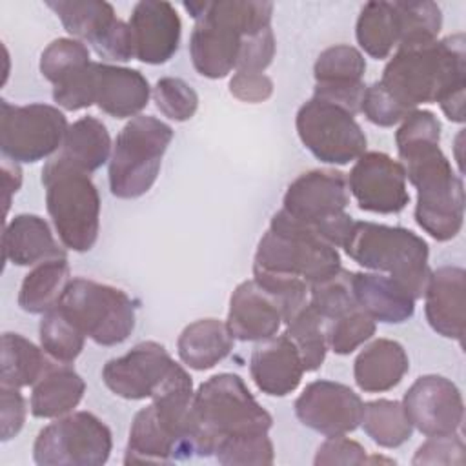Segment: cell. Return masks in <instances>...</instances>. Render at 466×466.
Here are the masks:
<instances>
[{"instance_id": "6da1fadb", "label": "cell", "mask_w": 466, "mask_h": 466, "mask_svg": "<svg viewBox=\"0 0 466 466\" xmlns=\"http://www.w3.org/2000/svg\"><path fill=\"white\" fill-rule=\"evenodd\" d=\"M400 164L417 189L415 220L435 240L459 235L464 218V184L439 147L441 122L426 109H413L395 133Z\"/></svg>"}, {"instance_id": "7a4b0ae2", "label": "cell", "mask_w": 466, "mask_h": 466, "mask_svg": "<svg viewBox=\"0 0 466 466\" xmlns=\"http://www.w3.org/2000/svg\"><path fill=\"white\" fill-rule=\"evenodd\" d=\"M380 87L404 111L442 102L466 89V40L462 33L417 47H397L384 66Z\"/></svg>"}, {"instance_id": "3957f363", "label": "cell", "mask_w": 466, "mask_h": 466, "mask_svg": "<svg viewBox=\"0 0 466 466\" xmlns=\"http://www.w3.org/2000/svg\"><path fill=\"white\" fill-rule=\"evenodd\" d=\"M195 18L189 36L193 67L206 78H224L237 69L248 36L271 27L273 4L260 0L184 2Z\"/></svg>"}, {"instance_id": "277c9868", "label": "cell", "mask_w": 466, "mask_h": 466, "mask_svg": "<svg viewBox=\"0 0 466 466\" xmlns=\"http://www.w3.org/2000/svg\"><path fill=\"white\" fill-rule=\"evenodd\" d=\"M359 266L397 280L417 300L430 277V249L411 229L353 220L340 246Z\"/></svg>"}, {"instance_id": "5b68a950", "label": "cell", "mask_w": 466, "mask_h": 466, "mask_svg": "<svg viewBox=\"0 0 466 466\" xmlns=\"http://www.w3.org/2000/svg\"><path fill=\"white\" fill-rule=\"evenodd\" d=\"M193 388L171 390L142 408L129 428L124 462H169L198 455Z\"/></svg>"}, {"instance_id": "8992f818", "label": "cell", "mask_w": 466, "mask_h": 466, "mask_svg": "<svg viewBox=\"0 0 466 466\" xmlns=\"http://www.w3.org/2000/svg\"><path fill=\"white\" fill-rule=\"evenodd\" d=\"M191 411L200 457L213 455L215 444L222 439L268 433L273 424V417L257 402L237 373H218L202 382L193 393Z\"/></svg>"}, {"instance_id": "52a82bcc", "label": "cell", "mask_w": 466, "mask_h": 466, "mask_svg": "<svg viewBox=\"0 0 466 466\" xmlns=\"http://www.w3.org/2000/svg\"><path fill=\"white\" fill-rule=\"evenodd\" d=\"M253 269L297 277L311 286L331 279L342 266L333 244L279 209L258 240Z\"/></svg>"}, {"instance_id": "ba28073f", "label": "cell", "mask_w": 466, "mask_h": 466, "mask_svg": "<svg viewBox=\"0 0 466 466\" xmlns=\"http://www.w3.org/2000/svg\"><path fill=\"white\" fill-rule=\"evenodd\" d=\"M42 184L62 246L78 253L89 251L100 226V197L89 173L56 155L42 167Z\"/></svg>"}, {"instance_id": "9c48e42d", "label": "cell", "mask_w": 466, "mask_h": 466, "mask_svg": "<svg viewBox=\"0 0 466 466\" xmlns=\"http://www.w3.org/2000/svg\"><path fill=\"white\" fill-rule=\"evenodd\" d=\"M173 140V129L151 115L133 116L116 135L109 157V189L118 198H138L147 193Z\"/></svg>"}, {"instance_id": "30bf717a", "label": "cell", "mask_w": 466, "mask_h": 466, "mask_svg": "<svg viewBox=\"0 0 466 466\" xmlns=\"http://www.w3.org/2000/svg\"><path fill=\"white\" fill-rule=\"evenodd\" d=\"M56 308L84 337L100 346H116L135 329V304L115 286L89 279H71Z\"/></svg>"}, {"instance_id": "8fae6325", "label": "cell", "mask_w": 466, "mask_h": 466, "mask_svg": "<svg viewBox=\"0 0 466 466\" xmlns=\"http://www.w3.org/2000/svg\"><path fill=\"white\" fill-rule=\"evenodd\" d=\"M350 204V187L344 173L335 169H311L299 175L286 189L282 211L300 224L315 229L335 248L353 222L346 213Z\"/></svg>"}, {"instance_id": "7c38bea8", "label": "cell", "mask_w": 466, "mask_h": 466, "mask_svg": "<svg viewBox=\"0 0 466 466\" xmlns=\"http://www.w3.org/2000/svg\"><path fill=\"white\" fill-rule=\"evenodd\" d=\"M102 380L109 391L127 400L157 399L171 390L193 388L189 373L155 340L140 342L126 355L107 360Z\"/></svg>"}, {"instance_id": "4fadbf2b", "label": "cell", "mask_w": 466, "mask_h": 466, "mask_svg": "<svg viewBox=\"0 0 466 466\" xmlns=\"http://www.w3.org/2000/svg\"><path fill=\"white\" fill-rule=\"evenodd\" d=\"M111 448V430L96 415L73 411L38 431L33 459L40 466H100Z\"/></svg>"}, {"instance_id": "5bb4252c", "label": "cell", "mask_w": 466, "mask_h": 466, "mask_svg": "<svg viewBox=\"0 0 466 466\" xmlns=\"http://www.w3.org/2000/svg\"><path fill=\"white\" fill-rule=\"evenodd\" d=\"M69 129L66 115L49 104L0 102V149L13 162H38L56 153Z\"/></svg>"}, {"instance_id": "9a60e30c", "label": "cell", "mask_w": 466, "mask_h": 466, "mask_svg": "<svg viewBox=\"0 0 466 466\" xmlns=\"http://www.w3.org/2000/svg\"><path fill=\"white\" fill-rule=\"evenodd\" d=\"M295 127L304 147L324 164L344 166L366 153L368 140L355 115L317 96L299 107Z\"/></svg>"}, {"instance_id": "2e32d148", "label": "cell", "mask_w": 466, "mask_h": 466, "mask_svg": "<svg viewBox=\"0 0 466 466\" xmlns=\"http://www.w3.org/2000/svg\"><path fill=\"white\" fill-rule=\"evenodd\" d=\"M346 178L362 211L391 215L402 211L410 202L404 166L386 153L360 155Z\"/></svg>"}, {"instance_id": "e0dca14e", "label": "cell", "mask_w": 466, "mask_h": 466, "mask_svg": "<svg viewBox=\"0 0 466 466\" xmlns=\"http://www.w3.org/2000/svg\"><path fill=\"white\" fill-rule=\"evenodd\" d=\"M402 408L410 424L426 437L457 433L464 417L461 390L441 375L419 377L404 393Z\"/></svg>"}, {"instance_id": "ac0fdd59", "label": "cell", "mask_w": 466, "mask_h": 466, "mask_svg": "<svg viewBox=\"0 0 466 466\" xmlns=\"http://www.w3.org/2000/svg\"><path fill=\"white\" fill-rule=\"evenodd\" d=\"M364 402L346 384L333 380L309 382L295 400L297 419L309 430L337 437L360 426Z\"/></svg>"}, {"instance_id": "d6986e66", "label": "cell", "mask_w": 466, "mask_h": 466, "mask_svg": "<svg viewBox=\"0 0 466 466\" xmlns=\"http://www.w3.org/2000/svg\"><path fill=\"white\" fill-rule=\"evenodd\" d=\"M135 58L158 66L167 62L178 49L182 22L177 9L166 0H140L129 18Z\"/></svg>"}, {"instance_id": "ffe728a7", "label": "cell", "mask_w": 466, "mask_h": 466, "mask_svg": "<svg viewBox=\"0 0 466 466\" xmlns=\"http://www.w3.org/2000/svg\"><path fill=\"white\" fill-rule=\"evenodd\" d=\"M424 311L433 331L462 344L466 331V271L462 268L442 266L430 271Z\"/></svg>"}, {"instance_id": "44dd1931", "label": "cell", "mask_w": 466, "mask_h": 466, "mask_svg": "<svg viewBox=\"0 0 466 466\" xmlns=\"http://www.w3.org/2000/svg\"><path fill=\"white\" fill-rule=\"evenodd\" d=\"M282 322L284 315L279 302L255 279L240 282L231 293L226 326L233 339L260 342L277 335Z\"/></svg>"}, {"instance_id": "7402d4cb", "label": "cell", "mask_w": 466, "mask_h": 466, "mask_svg": "<svg viewBox=\"0 0 466 466\" xmlns=\"http://www.w3.org/2000/svg\"><path fill=\"white\" fill-rule=\"evenodd\" d=\"M304 371L302 357L286 333L260 340L249 359L255 386L269 397H286L295 391Z\"/></svg>"}, {"instance_id": "603a6c76", "label": "cell", "mask_w": 466, "mask_h": 466, "mask_svg": "<svg viewBox=\"0 0 466 466\" xmlns=\"http://www.w3.org/2000/svg\"><path fill=\"white\" fill-rule=\"evenodd\" d=\"M149 96V82L138 69L95 62V104L109 116H137Z\"/></svg>"}, {"instance_id": "cb8c5ba5", "label": "cell", "mask_w": 466, "mask_h": 466, "mask_svg": "<svg viewBox=\"0 0 466 466\" xmlns=\"http://www.w3.org/2000/svg\"><path fill=\"white\" fill-rule=\"evenodd\" d=\"M351 291L357 306L379 322L400 324L415 311L411 293L382 273H351Z\"/></svg>"}, {"instance_id": "d4e9b609", "label": "cell", "mask_w": 466, "mask_h": 466, "mask_svg": "<svg viewBox=\"0 0 466 466\" xmlns=\"http://www.w3.org/2000/svg\"><path fill=\"white\" fill-rule=\"evenodd\" d=\"M2 246L4 260L15 266H36L44 260L66 257L49 224L31 213H20L4 226Z\"/></svg>"}, {"instance_id": "484cf974", "label": "cell", "mask_w": 466, "mask_h": 466, "mask_svg": "<svg viewBox=\"0 0 466 466\" xmlns=\"http://www.w3.org/2000/svg\"><path fill=\"white\" fill-rule=\"evenodd\" d=\"M408 370L410 359L406 350L391 339L373 340L353 362L355 382L366 393H382L395 388Z\"/></svg>"}, {"instance_id": "4316f807", "label": "cell", "mask_w": 466, "mask_h": 466, "mask_svg": "<svg viewBox=\"0 0 466 466\" xmlns=\"http://www.w3.org/2000/svg\"><path fill=\"white\" fill-rule=\"evenodd\" d=\"M46 5L56 13L73 38L89 44L96 53L120 22L113 5L104 0H58Z\"/></svg>"}, {"instance_id": "83f0119b", "label": "cell", "mask_w": 466, "mask_h": 466, "mask_svg": "<svg viewBox=\"0 0 466 466\" xmlns=\"http://www.w3.org/2000/svg\"><path fill=\"white\" fill-rule=\"evenodd\" d=\"M233 342L235 339L226 322L218 319H200L182 329L177 340V351L186 366L206 371L229 355Z\"/></svg>"}, {"instance_id": "f1b7e54d", "label": "cell", "mask_w": 466, "mask_h": 466, "mask_svg": "<svg viewBox=\"0 0 466 466\" xmlns=\"http://www.w3.org/2000/svg\"><path fill=\"white\" fill-rule=\"evenodd\" d=\"M86 391L84 379L69 366H51L33 386L29 408L38 419H58L71 413Z\"/></svg>"}, {"instance_id": "f546056e", "label": "cell", "mask_w": 466, "mask_h": 466, "mask_svg": "<svg viewBox=\"0 0 466 466\" xmlns=\"http://www.w3.org/2000/svg\"><path fill=\"white\" fill-rule=\"evenodd\" d=\"M111 149L107 127L95 116H82L69 126L58 155L75 167L93 173L109 160Z\"/></svg>"}, {"instance_id": "4dcf8cb0", "label": "cell", "mask_w": 466, "mask_h": 466, "mask_svg": "<svg viewBox=\"0 0 466 466\" xmlns=\"http://www.w3.org/2000/svg\"><path fill=\"white\" fill-rule=\"evenodd\" d=\"M44 350L35 346L31 340L20 333H4L2 335V370L0 382L9 388H25L35 386L53 366Z\"/></svg>"}, {"instance_id": "1f68e13d", "label": "cell", "mask_w": 466, "mask_h": 466, "mask_svg": "<svg viewBox=\"0 0 466 466\" xmlns=\"http://www.w3.org/2000/svg\"><path fill=\"white\" fill-rule=\"evenodd\" d=\"M69 280L66 257L44 260L24 277L18 291V306L27 313L44 315L56 306Z\"/></svg>"}, {"instance_id": "d6a6232c", "label": "cell", "mask_w": 466, "mask_h": 466, "mask_svg": "<svg viewBox=\"0 0 466 466\" xmlns=\"http://www.w3.org/2000/svg\"><path fill=\"white\" fill-rule=\"evenodd\" d=\"M355 36L360 49L371 58L390 56L399 44V24L393 2L373 0L364 4L357 18Z\"/></svg>"}, {"instance_id": "836d02e7", "label": "cell", "mask_w": 466, "mask_h": 466, "mask_svg": "<svg viewBox=\"0 0 466 466\" xmlns=\"http://www.w3.org/2000/svg\"><path fill=\"white\" fill-rule=\"evenodd\" d=\"M286 335L297 346L306 371H315L322 366L328 353V320L306 300L286 320Z\"/></svg>"}, {"instance_id": "e575fe53", "label": "cell", "mask_w": 466, "mask_h": 466, "mask_svg": "<svg viewBox=\"0 0 466 466\" xmlns=\"http://www.w3.org/2000/svg\"><path fill=\"white\" fill-rule=\"evenodd\" d=\"M360 424L366 435L382 448H399L413 433L402 402L390 399H377L364 402Z\"/></svg>"}, {"instance_id": "d590c367", "label": "cell", "mask_w": 466, "mask_h": 466, "mask_svg": "<svg viewBox=\"0 0 466 466\" xmlns=\"http://www.w3.org/2000/svg\"><path fill=\"white\" fill-rule=\"evenodd\" d=\"M399 24L397 47H417L437 40L442 11L435 2H393Z\"/></svg>"}, {"instance_id": "8d00e7d4", "label": "cell", "mask_w": 466, "mask_h": 466, "mask_svg": "<svg viewBox=\"0 0 466 466\" xmlns=\"http://www.w3.org/2000/svg\"><path fill=\"white\" fill-rule=\"evenodd\" d=\"M38 335L42 350L60 364H71L82 353L86 342L84 333L56 306L42 315Z\"/></svg>"}, {"instance_id": "74e56055", "label": "cell", "mask_w": 466, "mask_h": 466, "mask_svg": "<svg viewBox=\"0 0 466 466\" xmlns=\"http://www.w3.org/2000/svg\"><path fill=\"white\" fill-rule=\"evenodd\" d=\"M366 60L362 53L348 44H337L324 49L313 66L317 84H344L362 82Z\"/></svg>"}, {"instance_id": "f35d334b", "label": "cell", "mask_w": 466, "mask_h": 466, "mask_svg": "<svg viewBox=\"0 0 466 466\" xmlns=\"http://www.w3.org/2000/svg\"><path fill=\"white\" fill-rule=\"evenodd\" d=\"M215 459L226 466L273 464L275 450L268 433H246L222 439L215 444Z\"/></svg>"}, {"instance_id": "ab89813d", "label": "cell", "mask_w": 466, "mask_h": 466, "mask_svg": "<svg viewBox=\"0 0 466 466\" xmlns=\"http://www.w3.org/2000/svg\"><path fill=\"white\" fill-rule=\"evenodd\" d=\"M309 304L329 322L357 308L351 291V273L340 269L331 279L309 286Z\"/></svg>"}, {"instance_id": "60d3db41", "label": "cell", "mask_w": 466, "mask_h": 466, "mask_svg": "<svg viewBox=\"0 0 466 466\" xmlns=\"http://www.w3.org/2000/svg\"><path fill=\"white\" fill-rule=\"evenodd\" d=\"M375 320L359 306L328 322V348L337 355H350L375 333Z\"/></svg>"}, {"instance_id": "b9f144b4", "label": "cell", "mask_w": 466, "mask_h": 466, "mask_svg": "<svg viewBox=\"0 0 466 466\" xmlns=\"http://www.w3.org/2000/svg\"><path fill=\"white\" fill-rule=\"evenodd\" d=\"M151 95L157 104V109L175 122L189 120L197 113L198 95L182 78L164 76L157 80Z\"/></svg>"}, {"instance_id": "7bdbcfd3", "label": "cell", "mask_w": 466, "mask_h": 466, "mask_svg": "<svg viewBox=\"0 0 466 466\" xmlns=\"http://www.w3.org/2000/svg\"><path fill=\"white\" fill-rule=\"evenodd\" d=\"M89 49L76 38H56L40 55V73L55 84L64 75L89 64Z\"/></svg>"}, {"instance_id": "ee69618b", "label": "cell", "mask_w": 466, "mask_h": 466, "mask_svg": "<svg viewBox=\"0 0 466 466\" xmlns=\"http://www.w3.org/2000/svg\"><path fill=\"white\" fill-rule=\"evenodd\" d=\"M53 100L66 111L95 104V62L73 69L53 84Z\"/></svg>"}, {"instance_id": "f6af8a7d", "label": "cell", "mask_w": 466, "mask_h": 466, "mask_svg": "<svg viewBox=\"0 0 466 466\" xmlns=\"http://www.w3.org/2000/svg\"><path fill=\"white\" fill-rule=\"evenodd\" d=\"M464 442L457 433L451 435H439V437H428L426 442H422L411 462L413 464H464Z\"/></svg>"}, {"instance_id": "bcb514c9", "label": "cell", "mask_w": 466, "mask_h": 466, "mask_svg": "<svg viewBox=\"0 0 466 466\" xmlns=\"http://www.w3.org/2000/svg\"><path fill=\"white\" fill-rule=\"evenodd\" d=\"M360 113H364L371 124L380 127H391L402 122L408 115L391 100V96L380 87L379 82H373L370 87H366Z\"/></svg>"}, {"instance_id": "7dc6e473", "label": "cell", "mask_w": 466, "mask_h": 466, "mask_svg": "<svg viewBox=\"0 0 466 466\" xmlns=\"http://www.w3.org/2000/svg\"><path fill=\"white\" fill-rule=\"evenodd\" d=\"M273 55H275V35H273V29L269 27L244 40L235 71L262 73L271 64Z\"/></svg>"}, {"instance_id": "c3c4849f", "label": "cell", "mask_w": 466, "mask_h": 466, "mask_svg": "<svg viewBox=\"0 0 466 466\" xmlns=\"http://www.w3.org/2000/svg\"><path fill=\"white\" fill-rule=\"evenodd\" d=\"M366 450L353 439L344 435L328 437L317 450L313 462L317 466L333 464H366Z\"/></svg>"}, {"instance_id": "681fc988", "label": "cell", "mask_w": 466, "mask_h": 466, "mask_svg": "<svg viewBox=\"0 0 466 466\" xmlns=\"http://www.w3.org/2000/svg\"><path fill=\"white\" fill-rule=\"evenodd\" d=\"M25 399L18 388H0V439L9 441L18 435L25 422Z\"/></svg>"}, {"instance_id": "f907efd6", "label": "cell", "mask_w": 466, "mask_h": 466, "mask_svg": "<svg viewBox=\"0 0 466 466\" xmlns=\"http://www.w3.org/2000/svg\"><path fill=\"white\" fill-rule=\"evenodd\" d=\"M229 93L249 104H258L273 95V80L264 73L235 71L229 80Z\"/></svg>"}, {"instance_id": "816d5d0a", "label": "cell", "mask_w": 466, "mask_h": 466, "mask_svg": "<svg viewBox=\"0 0 466 466\" xmlns=\"http://www.w3.org/2000/svg\"><path fill=\"white\" fill-rule=\"evenodd\" d=\"M364 82H344V84H315L313 96L331 102L335 106H340L342 109L350 111L351 115L360 113L364 93H366Z\"/></svg>"}, {"instance_id": "f5cc1de1", "label": "cell", "mask_w": 466, "mask_h": 466, "mask_svg": "<svg viewBox=\"0 0 466 466\" xmlns=\"http://www.w3.org/2000/svg\"><path fill=\"white\" fill-rule=\"evenodd\" d=\"M2 175H4V189H5V213L9 211V204H11V195L16 193L22 186V169L18 166V162H13L9 158H4L2 162Z\"/></svg>"}, {"instance_id": "db71d44e", "label": "cell", "mask_w": 466, "mask_h": 466, "mask_svg": "<svg viewBox=\"0 0 466 466\" xmlns=\"http://www.w3.org/2000/svg\"><path fill=\"white\" fill-rule=\"evenodd\" d=\"M464 93H466V89L455 91L441 102V109L444 111L448 120L459 122V124L464 122Z\"/></svg>"}]
</instances>
